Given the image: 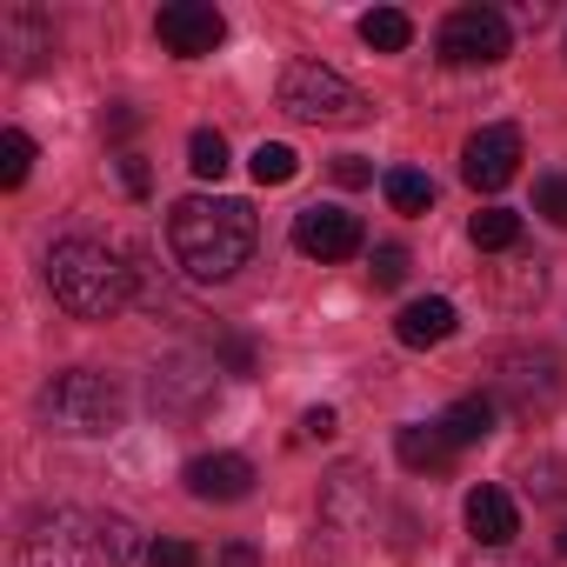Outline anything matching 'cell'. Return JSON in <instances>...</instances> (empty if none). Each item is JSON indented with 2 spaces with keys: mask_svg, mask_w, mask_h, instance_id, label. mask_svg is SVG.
Returning <instances> with one entry per match:
<instances>
[{
  "mask_svg": "<svg viewBox=\"0 0 567 567\" xmlns=\"http://www.w3.org/2000/svg\"><path fill=\"white\" fill-rule=\"evenodd\" d=\"M187 167H194V181H220V174L234 167V161H227V134H220V127H194Z\"/></svg>",
  "mask_w": 567,
  "mask_h": 567,
  "instance_id": "cell-21",
  "label": "cell"
},
{
  "mask_svg": "<svg viewBox=\"0 0 567 567\" xmlns=\"http://www.w3.org/2000/svg\"><path fill=\"white\" fill-rule=\"evenodd\" d=\"M334 181H341V187H368V181H374V167H368L361 154H341V161H334Z\"/></svg>",
  "mask_w": 567,
  "mask_h": 567,
  "instance_id": "cell-28",
  "label": "cell"
},
{
  "mask_svg": "<svg viewBox=\"0 0 567 567\" xmlns=\"http://www.w3.org/2000/svg\"><path fill=\"white\" fill-rule=\"evenodd\" d=\"M394 454H401L414 474H447L461 447H454L441 427H421V421H414V427H401V434H394Z\"/></svg>",
  "mask_w": 567,
  "mask_h": 567,
  "instance_id": "cell-16",
  "label": "cell"
},
{
  "mask_svg": "<svg viewBox=\"0 0 567 567\" xmlns=\"http://www.w3.org/2000/svg\"><path fill=\"white\" fill-rule=\"evenodd\" d=\"M427 200H434V181L421 167H394L388 174V207L394 214H427Z\"/></svg>",
  "mask_w": 567,
  "mask_h": 567,
  "instance_id": "cell-22",
  "label": "cell"
},
{
  "mask_svg": "<svg viewBox=\"0 0 567 567\" xmlns=\"http://www.w3.org/2000/svg\"><path fill=\"white\" fill-rule=\"evenodd\" d=\"M28 167H34V141L21 127H8V134H0V187H21Z\"/></svg>",
  "mask_w": 567,
  "mask_h": 567,
  "instance_id": "cell-23",
  "label": "cell"
},
{
  "mask_svg": "<svg viewBox=\"0 0 567 567\" xmlns=\"http://www.w3.org/2000/svg\"><path fill=\"white\" fill-rule=\"evenodd\" d=\"M361 41H368L374 54H408L414 21H408L401 8H374V14H361Z\"/></svg>",
  "mask_w": 567,
  "mask_h": 567,
  "instance_id": "cell-19",
  "label": "cell"
},
{
  "mask_svg": "<svg viewBox=\"0 0 567 567\" xmlns=\"http://www.w3.org/2000/svg\"><path fill=\"white\" fill-rule=\"evenodd\" d=\"M220 361H227V374H254V348H247V341H227Z\"/></svg>",
  "mask_w": 567,
  "mask_h": 567,
  "instance_id": "cell-30",
  "label": "cell"
},
{
  "mask_svg": "<svg viewBox=\"0 0 567 567\" xmlns=\"http://www.w3.org/2000/svg\"><path fill=\"white\" fill-rule=\"evenodd\" d=\"M301 434H308V441H334V434H341V414H334V408H308V414H301Z\"/></svg>",
  "mask_w": 567,
  "mask_h": 567,
  "instance_id": "cell-27",
  "label": "cell"
},
{
  "mask_svg": "<svg viewBox=\"0 0 567 567\" xmlns=\"http://www.w3.org/2000/svg\"><path fill=\"white\" fill-rule=\"evenodd\" d=\"M121 181H127V194H134V200L154 187V174H147V161H141V154H121Z\"/></svg>",
  "mask_w": 567,
  "mask_h": 567,
  "instance_id": "cell-29",
  "label": "cell"
},
{
  "mask_svg": "<svg viewBox=\"0 0 567 567\" xmlns=\"http://www.w3.org/2000/svg\"><path fill=\"white\" fill-rule=\"evenodd\" d=\"M220 567H260V554H254L247 540H227V547H220Z\"/></svg>",
  "mask_w": 567,
  "mask_h": 567,
  "instance_id": "cell-31",
  "label": "cell"
},
{
  "mask_svg": "<svg viewBox=\"0 0 567 567\" xmlns=\"http://www.w3.org/2000/svg\"><path fill=\"white\" fill-rule=\"evenodd\" d=\"M434 48H441L447 68H494V61H507L514 34H507V14L501 8H454L441 21V41Z\"/></svg>",
  "mask_w": 567,
  "mask_h": 567,
  "instance_id": "cell-6",
  "label": "cell"
},
{
  "mask_svg": "<svg viewBox=\"0 0 567 567\" xmlns=\"http://www.w3.org/2000/svg\"><path fill=\"white\" fill-rule=\"evenodd\" d=\"M560 554H567V527H560Z\"/></svg>",
  "mask_w": 567,
  "mask_h": 567,
  "instance_id": "cell-32",
  "label": "cell"
},
{
  "mask_svg": "<svg viewBox=\"0 0 567 567\" xmlns=\"http://www.w3.org/2000/svg\"><path fill=\"white\" fill-rule=\"evenodd\" d=\"M295 247H301L308 260H354V254L368 247V227H361L348 207L315 200V207L295 214Z\"/></svg>",
  "mask_w": 567,
  "mask_h": 567,
  "instance_id": "cell-9",
  "label": "cell"
},
{
  "mask_svg": "<svg viewBox=\"0 0 567 567\" xmlns=\"http://www.w3.org/2000/svg\"><path fill=\"white\" fill-rule=\"evenodd\" d=\"M494 388H501V401L520 414V421H547L554 414V401H560V361L554 354H507L501 361V374H494Z\"/></svg>",
  "mask_w": 567,
  "mask_h": 567,
  "instance_id": "cell-7",
  "label": "cell"
},
{
  "mask_svg": "<svg viewBox=\"0 0 567 567\" xmlns=\"http://www.w3.org/2000/svg\"><path fill=\"white\" fill-rule=\"evenodd\" d=\"M454 328H461V321H454V301H408V308L394 315V341H401V348H441Z\"/></svg>",
  "mask_w": 567,
  "mask_h": 567,
  "instance_id": "cell-15",
  "label": "cell"
},
{
  "mask_svg": "<svg viewBox=\"0 0 567 567\" xmlns=\"http://www.w3.org/2000/svg\"><path fill=\"white\" fill-rule=\"evenodd\" d=\"M247 167H254V181H260V187H288V181L301 174V154H295L288 141H260Z\"/></svg>",
  "mask_w": 567,
  "mask_h": 567,
  "instance_id": "cell-20",
  "label": "cell"
},
{
  "mask_svg": "<svg viewBox=\"0 0 567 567\" xmlns=\"http://www.w3.org/2000/svg\"><path fill=\"white\" fill-rule=\"evenodd\" d=\"M408 280V247L401 240H381L374 247V288H401Z\"/></svg>",
  "mask_w": 567,
  "mask_h": 567,
  "instance_id": "cell-26",
  "label": "cell"
},
{
  "mask_svg": "<svg viewBox=\"0 0 567 567\" xmlns=\"http://www.w3.org/2000/svg\"><path fill=\"white\" fill-rule=\"evenodd\" d=\"M167 247H174L187 280H234L254 260V247H260V220H254L247 200L187 194L167 214Z\"/></svg>",
  "mask_w": 567,
  "mask_h": 567,
  "instance_id": "cell-1",
  "label": "cell"
},
{
  "mask_svg": "<svg viewBox=\"0 0 567 567\" xmlns=\"http://www.w3.org/2000/svg\"><path fill=\"white\" fill-rule=\"evenodd\" d=\"M321 520L341 527V534H361L374 520V474L361 461H341L328 481H321Z\"/></svg>",
  "mask_w": 567,
  "mask_h": 567,
  "instance_id": "cell-12",
  "label": "cell"
},
{
  "mask_svg": "<svg viewBox=\"0 0 567 567\" xmlns=\"http://www.w3.org/2000/svg\"><path fill=\"white\" fill-rule=\"evenodd\" d=\"M534 214H547L554 227H567V174H540L534 181Z\"/></svg>",
  "mask_w": 567,
  "mask_h": 567,
  "instance_id": "cell-24",
  "label": "cell"
},
{
  "mask_svg": "<svg viewBox=\"0 0 567 567\" xmlns=\"http://www.w3.org/2000/svg\"><path fill=\"white\" fill-rule=\"evenodd\" d=\"M48 288H54V301H61L74 321H114V315L134 301V267H127L107 240L68 234V240L48 247Z\"/></svg>",
  "mask_w": 567,
  "mask_h": 567,
  "instance_id": "cell-2",
  "label": "cell"
},
{
  "mask_svg": "<svg viewBox=\"0 0 567 567\" xmlns=\"http://www.w3.org/2000/svg\"><path fill=\"white\" fill-rule=\"evenodd\" d=\"M520 174V127H481L467 147H461V181L474 187V194H494V187H507Z\"/></svg>",
  "mask_w": 567,
  "mask_h": 567,
  "instance_id": "cell-10",
  "label": "cell"
},
{
  "mask_svg": "<svg viewBox=\"0 0 567 567\" xmlns=\"http://www.w3.org/2000/svg\"><path fill=\"white\" fill-rule=\"evenodd\" d=\"M147 567H200V547H194V540L161 534V540H147Z\"/></svg>",
  "mask_w": 567,
  "mask_h": 567,
  "instance_id": "cell-25",
  "label": "cell"
},
{
  "mask_svg": "<svg viewBox=\"0 0 567 567\" xmlns=\"http://www.w3.org/2000/svg\"><path fill=\"white\" fill-rule=\"evenodd\" d=\"M214 374L220 361H200V354H174L154 368V408L161 414H200L214 401Z\"/></svg>",
  "mask_w": 567,
  "mask_h": 567,
  "instance_id": "cell-11",
  "label": "cell"
},
{
  "mask_svg": "<svg viewBox=\"0 0 567 567\" xmlns=\"http://www.w3.org/2000/svg\"><path fill=\"white\" fill-rule=\"evenodd\" d=\"M280 114H295L308 127H361L374 114V101L321 61H288V74H280Z\"/></svg>",
  "mask_w": 567,
  "mask_h": 567,
  "instance_id": "cell-5",
  "label": "cell"
},
{
  "mask_svg": "<svg viewBox=\"0 0 567 567\" xmlns=\"http://www.w3.org/2000/svg\"><path fill=\"white\" fill-rule=\"evenodd\" d=\"M141 547L134 520L121 514H87V507H54L28 527L21 567H127Z\"/></svg>",
  "mask_w": 567,
  "mask_h": 567,
  "instance_id": "cell-3",
  "label": "cell"
},
{
  "mask_svg": "<svg viewBox=\"0 0 567 567\" xmlns=\"http://www.w3.org/2000/svg\"><path fill=\"white\" fill-rule=\"evenodd\" d=\"M181 481H187L194 501L227 507V501H247V494H254V461H247V454H194Z\"/></svg>",
  "mask_w": 567,
  "mask_h": 567,
  "instance_id": "cell-13",
  "label": "cell"
},
{
  "mask_svg": "<svg viewBox=\"0 0 567 567\" xmlns=\"http://www.w3.org/2000/svg\"><path fill=\"white\" fill-rule=\"evenodd\" d=\"M41 421H48L54 434H74V441L114 434V427L127 421V388H121L114 374L68 368V374H54V381L41 388Z\"/></svg>",
  "mask_w": 567,
  "mask_h": 567,
  "instance_id": "cell-4",
  "label": "cell"
},
{
  "mask_svg": "<svg viewBox=\"0 0 567 567\" xmlns=\"http://www.w3.org/2000/svg\"><path fill=\"white\" fill-rule=\"evenodd\" d=\"M154 34H161L167 54L200 61V54H214L227 41V21H220V8H207V0H167V8L154 14Z\"/></svg>",
  "mask_w": 567,
  "mask_h": 567,
  "instance_id": "cell-8",
  "label": "cell"
},
{
  "mask_svg": "<svg viewBox=\"0 0 567 567\" xmlns=\"http://www.w3.org/2000/svg\"><path fill=\"white\" fill-rule=\"evenodd\" d=\"M467 240H474L481 254H507V247H520V214H514V207H481V214L467 220Z\"/></svg>",
  "mask_w": 567,
  "mask_h": 567,
  "instance_id": "cell-18",
  "label": "cell"
},
{
  "mask_svg": "<svg viewBox=\"0 0 567 567\" xmlns=\"http://www.w3.org/2000/svg\"><path fill=\"white\" fill-rule=\"evenodd\" d=\"M434 427H441L454 447H474V441H487V434H494V401H487V394H467V401H454Z\"/></svg>",
  "mask_w": 567,
  "mask_h": 567,
  "instance_id": "cell-17",
  "label": "cell"
},
{
  "mask_svg": "<svg viewBox=\"0 0 567 567\" xmlns=\"http://www.w3.org/2000/svg\"><path fill=\"white\" fill-rule=\"evenodd\" d=\"M467 534H474L481 547H507V540L520 534V507H514V494L494 487V481H481V487L467 494Z\"/></svg>",
  "mask_w": 567,
  "mask_h": 567,
  "instance_id": "cell-14",
  "label": "cell"
}]
</instances>
